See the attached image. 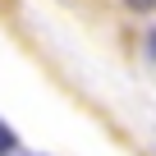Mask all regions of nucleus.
I'll list each match as a JSON object with an SVG mask.
<instances>
[{"label": "nucleus", "instance_id": "obj_1", "mask_svg": "<svg viewBox=\"0 0 156 156\" xmlns=\"http://www.w3.org/2000/svg\"><path fill=\"white\" fill-rule=\"evenodd\" d=\"M0 156H19V138L9 133V124H0Z\"/></svg>", "mask_w": 156, "mask_h": 156}, {"label": "nucleus", "instance_id": "obj_2", "mask_svg": "<svg viewBox=\"0 0 156 156\" xmlns=\"http://www.w3.org/2000/svg\"><path fill=\"white\" fill-rule=\"evenodd\" d=\"M133 9H156V0H129Z\"/></svg>", "mask_w": 156, "mask_h": 156}, {"label": "nucleus", "instance_id": "obj_4", "mask_svg": "<svg viewBox=\"0 0 156 156\" xmlns=\"http://www.w3.org/2000/svg\"><path fill=\"white\" fill-rule=\"evenodd\" d=\"M19 156H23V151H19Z\"/></svg>", "mask_w": 156, "mask_h": 156}, {"label": "nucleus", "instance_id": "obj_3", "mask_svg": "<svg viewBox=\"0 0 156 156\" xmlns=\"http://www.w3.org/2000/svg\"><path fill=\"white\" fill-rule=\"evenodd\" d=\"M151 55H156V32H151Z\"/></svg>", "mask_w": 156, "mask_h": 156}]
</instances>
